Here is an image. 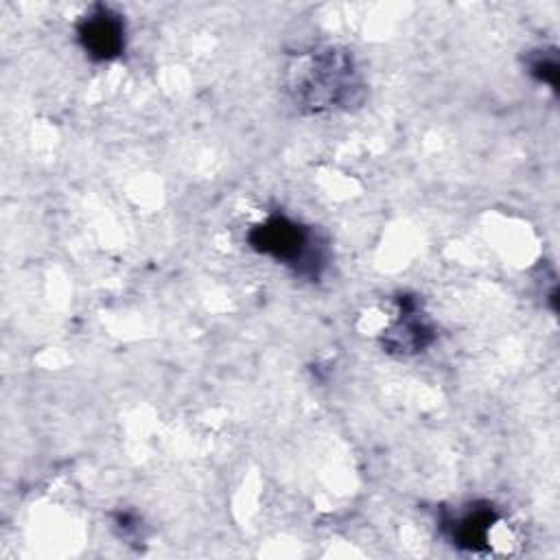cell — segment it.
<instances>
[{
    "label": "cell",
    "mask_w": 560,
    "mask_h": 560,
    "mask_svg": "<svg viewBox=\"0 0 560 560\" xmlns=\"http://www.w3.org/2000/svg\"><path fill=\"white\" fill-rule=\"evenodd\" d=\"M289 92L298 107L322 114L348 109L361 98V77L352 55L337 48H315L289 68Z\"/></svg>",
    "instance_id": "obj_1"
},
{
    "label": "cell",
    "mask_w": 560,
    "mask_h": 560,
    "mask_svg": "<svg viewBox=\"0 0 560 560\" xmlns=\"http://www.w3.org/2000/svg\"><path fill=\"white\" fill-rule=\"evenodd\" d=\"M249 247L302 278H319L326 267V249L313 228L287 217L269 214L247 232Z\"/></svg>",
    "instance_id": "obj_2"
},
{
    "label": "cell",
    "mask_w": 560,
    "mask_h": 560,
    "mask_svg": "<svg viewBox=\"0 0 560 560\" xmlns=\"http://www.w3.org/2000/svg\"><path fill=\"white\" fill-rule=\"evenodd\" d=\"M77 39L92 61H112L125 52L127 26L120 13L105 4H94L79 20Z\"/></svg>",
    "instance_id": "obj_3"
},
{
    "label": "cell",
    "mask_w": 560,
    "mask_h": 560,
    "mask_svg": "<svg viewBox=\"0 0 560 560\" xmlns=\"http://www.w3.org/2000/svg\"><path fill=\"white\" fill-rule=\"evenodd\" d=\"M398 306H400L398 317L383 335V346L389 352H398V354L422 352L433 341V328L420 313L413 298L400 295Z\"/></svg>",
    "instance_id": "obj_4"
},
{
    "label": "cell",
    "mask_w": 560,
    "mask_h": 560,
    "mask_svg": "<svg viewBox=\"0 0 560 560\" xmlns=\"http://www.w3.org/2000/svg\"><path fill=\"white\" fill-rule=\"evenodd\" d=\"M497 523V514L490 505H479L475 503L466 512H459L455 518L446 521L448 536L455 547L468 549V551H479L488 547L490 542V532Z\"/></svg>",
    "instance_id": "obj_5"
},
{
    "label": "cell",
    "mask_w": 560,
    "mask_h": 560,
    "mask_svg": "<svg viewBox=\"0 0 560 560\" xmlns=\"http://www.w3.org/2000/svg\"><path fill=\"white\" fill-rule=\"evenodd\" d=\"M527 68H529V74L536 81H540L547 88L556 90V85H558V59H556V52H542V50L534 52L529 57V61H527Z\"/></svg>",
    "instance_id": "obj_6"
}]
</instances>
